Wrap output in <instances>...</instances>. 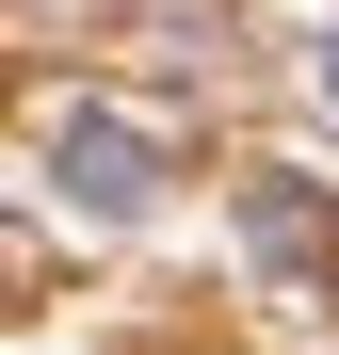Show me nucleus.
I'll return each instance as SVG.
<instances>
[{"label":"nucleus","mask_w":339,"mask_h":355,"mask_svg":"<svg viewBox=\"0 0 339 355\" xmlns=\"http://www.w3.org/2000/svg\"><path fill=\"white\" fill-rule=\"evenodd\" d=\"M243 259L291 291V307H339V243H323V194L307 178H243Z\"/></svg>","instance_id":"f257e3e1"},{"label":"nucleus","mask_w":339,"mask_h":355,"mask_svg":"<svg viewBox=\"0 0 339 355\" xmlns=\"http://www.w3.org/2000/svg\"><path fill=\"white\" fill-rule=\"evenodd\" d=\"M65 194L81 210H146L162 194V146L130 130V113H65Z\"/></svg>","instance_id":"f03ea898"},{"label":"nucleus","mask_w":339,"mask_h":355,"mask_svg":"<svg viewBox=\"0 0 339 355\" xmlns=\"http://www.w3.org/2000/svg\"><path fill=\"white\" fill-rule=\"evenodd\" d=\"M323 81H339V49H323Z\"/></svg>","instance_id":"7ed1b4c3"}]
</instances>
